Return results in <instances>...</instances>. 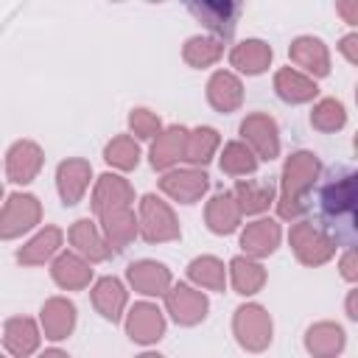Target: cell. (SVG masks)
<instances>
[{
	"instance_id": "obj_1",
	"label": "cell",
	"mask_w": 358,
	"mask_h": 358,
	"mask_svg": "<svg viewBox=\"0 0 358 358\" xmlns=\"http://www.w3.org/2000/svg\"><path fill=\"white\" fill-rule=\"evenodd\" d=\"M322 173V162L313 151H294L280 176V196H277V213L280 218H296L305 210L308 193L316 185Z\"/></svg>"
},
{
	"instance_id": "obj_2",
	"label": "cell",
	"mask_w": 358,
	"mask_h": 358,
	"mask_svg": "<svg viewBox=\"0 0 358 358\" xmlns=\"http://www.w3.org/2000/svg\"><path fill=\"white\" fill-rule=\"evenodd\" d=\"M137 218H140V238L145 243H168V241H179L182 235L173 207L157 193H145L140 199Z\"/></svg>"
},
{
	"instance_id": "obj_3",
	"label": "cell",
	"mask_w": 358,
	"mask_h": 358,
	"mask_svg": "<svg viewBox=\"0 0 358 358\" xmlns=\"http://www.w3.org/2000/svg\"><path fill=\"white\" fill-rule=\"evenodd\" d=\"M232 336L246 352H263L271 344V336H274L271 313L257 302H246V305L235 308V313H232Z\"/></svg>"
},
{
	"instance_id": "obj_4",
	"label": "cell",
	"mask_w": 358,
	"mask_h": 358,
	"mask_svg": "<svg viewBox=\"0 0 358 358\" xmlns=\"http://www.w3.org/2000/svg\"><path fill=\"white\" fill-rule=\"evenodd\" d=\"M288 243H291V252L294 257L302 263V266H324L327 260H333L336 255V238L327 235L324 229L313 227L310 221H296L288 232Z\"/></svg>"
},
{
	"instance_id": "obj_5",
	"label": "cell",
	"mask_w": 358,
	"mask_h": 358,
	"mask_svg": "<svg viewBox=\"0 0 358 358\" xmlns=\"http://www.w3.org/2000/svg\"><path fill=\"white\" fill-rule=\"evenodd\" d=\"M39 221H42V204L34 193H8L0 210V238L14 241L31 232Z\"/></svg>"
},
{
	"instance_id": "obj_6",
	"label": "cell",
	"mask_w": 358,
	"mask_h": 358,
	"mask_svg": "<svg viewBox=\"0 0 358 358\" xmlns=\"http://www.w3.org/2000/svg\"><path fill=\"white\" fill-rule=\"evenodd\" d=\"M322 210L333 221H347L358 232V173H347L322 190Z\"/></svg>"
},
{
	"instance_id": "obj_7",
	"label": "cell",
	"mask_w": 358,
	"mask_h": 358,
	"mask_svg": "<svg viewBox=\"0 0 358 358\" xmlns=\"http://www.w3.org/2000/svg\"><path fill=\"white\" fill-rule=\"evenodd\" d=\"M162 299H165V313L179 327H196L199 322H204V316L210 310L207 294L187 285V282H173V288Z\"/></svg>"
},
{
	"instance_id": "obj_8",
	"label": "cell",
	"mask_w": 358,
	"mask_h": 358,
	"mask_svg": "<svg viewBox=\"0 0 358 358\" xmlns=\"http://www.w3.org/2000/svg\"><path fill=\"white\" fill-rule=\"evenodd\" d=\"M241 140L257 154V159H277L280 157V126L266 112H252L241 120Z\"/></svg>"
},
{
	"instance_id": "obj_9",
	"label": "cell",
	"mask_w": 358,
	"mask_h": 358,
	"mask_svg": "<svg viewBox=\"0 0 358 358\" xmlns=\"http://www.w3.org/2000/svg\"><path fill=\"white\" fill-rule=\"evenodd\" d=\"M159 190L179 201V204H196L207 190H210V176L201 168H173L168 173H162L159 179Z\"/></svg>"
},
{
	"instance_id": "obj_10",
	"label": "cell",
	"mask_w": 358,
	"mask_h": 358,
	"mask_svg": "<svg viewBox=\"0 0 358 358\" xmlns=\"http://www.w3.org/2000/svg\"><path fill=\"white\" fill-rule=\"evenodd\" d=\"M126 336L134 344H157L165 336V313L154 302H134L126 310Z\"/></svg>"
},
{
	"instance_id": "obj_11",
	"label": "cell",
	"mask_w": 358,
	"mask_h": 358,
	"mask_svg": "<svg viewBox=\"0 0 358 358\" xmlns=\"http://www.w3.org/2000/svg\"><path fill=\"white\" fill-rule=\"evenodd\" d=\"M126 280H129V285H131L137 294H143V296H165V294L173 288V274H171V268H168L165 263L148 260V257L129 263Z\"/></svg>"
},
{
	"instance_id": "obj_12",
	"label": "cell",
	"mask_w": 358,
	"mask_h": 358,
	"mask_svg": "<svg viewBox=\"0 0 358 358\" xmlns=\"http://www.w3.org/2000/svg\"><path fill=\"white\" fill-rule=\"evenodd\" d=\"M45 154L34 140H17L6 151V179L11 185H31L42 171Z\"/></svg>"
},
{
	"instance_id": "obj_13",
	"label": "cell",
	"mask_w": 358,
	"mask_h": 358,
	"mask_svg": "<svg viewBox=\"0 0 358 358\" xmlns=\"http://www.w3.org/2000/svg\"><path fill=\"white\" fill-rule=\"evenodd\" d=\"M131 201H134V187L120 173H101L95 179V187H92V213L98 218L106 215V213H112V210L131 207Z\"/></svg>"
},
{
	"instance_id": "obj_14",
	"label": "cell",
	"mask_w": 358,
	"mask_h": 358,
	"mask_svg": "<svg viewBox=\"0 0 358 358\" xmlns=\"http://www.w3.org/2000/svg\"><path fill=\"white\" fill-rule=\"evenodd\" d=\"M42 324H36L31 316H11L3 324V347L11 358H28L42 344Z\"/></svg>"
},
{
	"instance_id": "obj_15",
	"label": "cell",
	"mask_w": 358,
	"mask_h": 358,
	"mask_svg": "<svg viewBox=\"0 0 358 358\" xmlns=\"http://www.w3.org/2000/svg\"><path fill=\"white\" fill-rule=\"evenodd\" d=\"M90 179H92V165L81 157H70L64 162H59L56 168V190L62 196V204L64 207H73L84 199L87 187H90Z\"/></svg>"
},
{
	"instance_id": "obj_16",
	"label": "cell",
	"mask_w": 358,
	"mask_h": 358,
	"mask_svg": "<svg viewBox=\"0 0 358 358\" xmlns=\"http://www.w3.org/2000/svg\"><path fill=\"white\" fill-rule=\"evenodd\" d=\"M288 56L310 78L330 76V50L319 36H296L288 48Z\"/></svg>"
},
{
	"instance_id": "obj_17",
	"label": "cell",
	"mask_w": 358,
	"mask_h": 358,
	"mask_svg": "<svg viewBox=\"0 0 358 358\" xmlns=\"http://www.w3.org/2000/svg\"><path fill=\"white\" fill-rule=\"evenodd\" d=\"M187 129L185 126H168L162 129V134L151 143V151H148V159H151V168L154 171H173L179 162H185V148H187Z\"/></svg>"
},
{
	"instance_id": "obj_18",
	"label": "cell",
	"mask_w": 358,
	"mask_h": 358,
	"mask_svg": "<svg viewBox=\"0 0 358 358\" xmlns=\"http://www.w3.org/2000/svg\"><path fill=\"white\" fill-rule=\"evenodd\" d=\"M280 241H282V229L274 218H257V221L246 224L241 232V249L252 260H263V257L274 255Z\"/></svg>"
},
{
	"instance_id": "obj_19",
	"label": "cell",
	"mask_w": 358,
	"mask_h": 358,
	"mask_svg": "<svg viewBox=\"0 0 358 358\" xmlns=\"http://www.w3.org/2000/svg\"><path fill=\"white\" fill-rule=\"evenodd\" d=\"M67 241H70L73 252H78V255H81L84 260H90V263H103V260H109V255H112V249H109V243H106L101 227H98L95 221H90V218L73 221V227L67 229Z\"/></svg>"
},
{
	"instance_id": "obj_20",
	"label": "cell",
	"mask_w": 358,
	"mask_h": 358,
	"mask_svg": "<svg viewBox=\"0 0 358 358\" xmlns=\"http://www.w3.org/2000/svg\"><path fill=\"white\" fill-rule=\"evenodd\" d=\"M76 319H78L76 305L67 296H50L39 308V324H42L45 338H50V341L67 338L76 330Z\"/></svg>"
},
{
	"instance_id": "obj_21",
	"label": "cell",
	"mask_w": 358,
	"mask_h": 358,
	"mask_svg": "<svg viewBox=\"0 0 358 358\" xmlns=\"http://www.w3.org/2000/svg\"><path fill=\"white\" fill-rule=\"evenodd\" d=\"M241 218H243V213H241V204L232 190L215 193L204 207V224L213 235H232L241 227Z\"/></svg>"
},
{
	"instance_id": "obj_22",
	"label": "cell",
	"mask_w": 358,
	"mask_h": 358,
	"mask_svg": "<svg viewBox=\"0 0 358 358\" xmlns=\"http://www.w3.org/2000/svg\"><path fill=\"white\" fill-rule=\"evenodd\" d=\"M62 243H64V232L59 229V227H53V224H48V227H42L31 241H25L20 249H17V260L22 263V266H45L48 260L53 263L62 252Z\"/></svg>"
},
{
	"instance_id": "obj_23",
	"label": "cell",
	"mask_w": 358,
	"mask_h": 358,
	"mask_svg": "<svg viewBox=\"0 0 358 358\" xmlns=\"http://www.w3.org/2000/svg\"><path fill=\"white\" fill-rule=\"evenodd\" d=\"M207 101L221 115L238 112L243 103V81L232 70H215L207 81Z\"/></svg>"
},
{
	"instance_id": "obj_24",
	"label": "cell",
	"mask_w": 358,
	"mask_h": 358,
	"mask_svg": "<svg viewBox=\"0 0 358 358\" xmlns=\"http://www.w3.org/2000/svg\"><path fill=\"white\" fill-rule=\"evenodd\" d=\"M50 277L62 291H84L92 282V263L78 252H62L50 263Z\"/></svg>"
},
{
	"instance_id": "obj_25",
	"label": "cell",
	"mask_w": 358,
	"mask_h": 358,
	"mask_svg": "<svg viewBox=\"0 0 358 358\" xmlns=\"http://www.w3.org/2000/svg\"><path fill=\"white\" fill-rule=\"evenodd\" d=\"M347 347V333L336 322H313L305 330V350L313 358H338Z\"/></svg>"
},
{
	"instance_id": "obj_26",
	"label": "cell",
	"mask_w": 358,
	"mask_h": 358,
	"mask_svg": "<svg viewBox=\"0 0 358 358\" xmlns=\"http://www.w3.org/2000/svg\"><path fill=\"white\" fill-rule=\"evenodd\" d=\"M274 92H277L280 101L296 106V103H310L319 95V87H316V78L305 76L302 70H296V67H280L274 73Z\"/></svg>"
},
{
	"instance_id": "obj_27",
	"label": "cell",
	"mask_w": 358,
	"mask_h": 358,
	"mask_svg": "<svg viewBox=\"0 0 358 358\" xmlns=\"http://www.w3.org/2000/svg\"><path fill=\"white\" fill-rule=\"evenodd\" d=\"M98 227L109 243L112 252H123L137 235H140V218L134 215L131 207H123V210H112L106 215L98 218Z\"/></svg>"
},
{
	"instance_id": "obj_28",
	"label": "cell",
	"mask_w": 358,
	"mask_h": 358,
	"mask_svg": "<svg viewBox=\"0 0 358 358\" xmlns=\"http://www.w3.org/2000/svg\"><path fill=\"white\" fill-rule=\"evenodd\" d=\"M92 305L106 322H120L129 308V291L117 277H101L92 285Z\"/></svg>"
},
{
	"instance_id": "obj_29",
	"label": "cell",
	"mask_w": 358,
	"mask_h": 358,
	"mask_svg": "<svg viewBox=\"0 0 358 358\" xmlns=\"http://www.w3.org/2000/svg\"><path fill=\"white\" fill-rule=\"evenodd\" d=\"M271 56H274V50H271L268 42H263V39H243V42L232 45L229 64L238 73H243V76H260V73L268 70Z\"/></svg>"
},
{
	"instance_id": "obj_30",
	"label": "cell",
	"mask_w": 358,
	"mask_h": 358,
	"mask_svg": "<svg viewBox=\"0 0 358 358\" xmlns=\"http://www.w3.org/2000/svg\"><path fill=\"white\" fill-rule=\"evenodd\" d=\"M190 14H196L218 39H227L235 31L241 6L238 3H190Z\"/></svg>"
},
{
	"instance_id": "obj_31",
	"label": "cell",
	"mask_w": 358,
	"mask_h": 358,
	"mask_svg": "<svg viewBox=\"0 0 358 358\" xmlns=\"http://www.w3.org/2000/svg\"><path fill=\"white\" fill-rule=\"evenodd\" d=\"M187 277L196 288L224 291L229 280V266H224V260H218L215 255H199L187 263Z\"/></svg>"
},
{
	"instance_id": "obj_32",
	"label": "cell",
	"mask_w": 358,
	"mask_h": 358,
	"mask_svg": "<svg viewBox=\"0 0 358 358\" xmlns=\"http://www.w3.org/2000/svg\"><path fill=\"white\" fill-rule=\"evenodd\" d=\"M229 282H232L235 294L252 296V294L263 291V285H266V268L260 266V260H252L246 255H238V257L229 260Z\"/></svg>"
},
{
	"instance_id": "obj_33",
	"label": "cell",
	"mask_w": 358,
	"mask_h": 358,
	"mask_svg": "<svg viewBox=\"0 0 358 358\" xmlns=\"http://www.w3.org/2000/svg\"><path fill=\"white\" fill-rule=\"evenodd\" d=\"M232 193H235L243 215H260L274 201V187L268 182H257V179H238Z\"/></svg>"
},
{
	"instance_id": "obj_34",
	"label": "cell",
	"mask_w": 358,
	"mask_h": 358,
	"mask_svg": "<svg viewBox=\"0 0 358 358\" xmlns=\"http://www.w3.org/2000/svg\"><path fill=\"white\" fill-rule=\"evenodd\" d=\"M221 145V137L213 126H196L190 134H187V148H185V162L190 168H204L215 151Z\"/></svg>"
},
{
	"instance_id": "obj_35",
	"label": "cell",
	"mask_w": 358,
	"mask_h": 358,
	"mask_svg": "<svg viewBox=\"0 0 358 358\" xmlns=\"http://www.w3.org/2000/svg\"><path fill=\"white\" fill-rule=\"evenodd\" d=\"M218 165H221V171L229 173V176H252V173L257 171L260 159H257V154H255L243 140H229V143H224V148H221Z\"/></svg>"
},
{
	"instance_id": "obj_36",
	"label": "cell",
	"mask_w": 358,
	"mask_h": 358,
	"mask_svg": "<svg viewBox=\"0 0 358 358\" xmlns=\"http://www.w3.org/2000/svg\"><path fill=\"white\" fill-rule=\"evenodd\" d=\"M221 56H224V39H218V36H201V34H196L182 48V59L190 67H196V70L213 67Z\"/></svg>"
},
{
	"instance_id": "obj_37",
	"label": "cell",
	"mask_w": 358,
	"mask_h": 358,
	"mask_svg": "<svg viewBox=\"0 0 358 358\" xmlns=\"http://www.w3.org/2000/svg\"><path fill=\"white\" fill-rule=\"evenodd\" d=\"M310 126L316 131H324V134H333V131H341L347 126V109L341 101L336 98H322L313 103L310 109Z\"/></svg>"
},
{
	"instance_id": "obj_38",
	"label": "cell",
	"mask_w": 358,
	"mask_h": 358,
	"mask_svg": "<svg viewBox=\"0 0 358 358\" xmlns=\"http://www.w3.org/2000/svg\"><path fill=\"white\" fill-rule=\"evenodd\" d=\"M103 159L115 171H131L140 162V145L131 134H117L103 145Z\"/></svg>"
},
{
	"instance_id": "obj_39",
	"label": "cell",
	"mask_w": 358,
	"mask_h": 358,
	"mask_svg": "<svg viewBox=\"0 0 358 358\" xmlns=\"http://www.w3.org/2000/svg\"><path fill=\"white\" fill-rule=\"evenodd\" d=\"M129 129L137 140H151L154 143L162 134V120H159L157 112H151L145 106H137V109L129 112Z\"/></svg>"
},
{
	"instance_id": "obj_40",
	"label": "cell",
	"mask_w": 358,
	"mask_h": 358,
	"mask_svg": "<svg viewBox=\"0 0 358 358\" xmlns=\"http://www.w3.org/2000/svg\"><path fill=\"white\" fill-rule=\"evenodd\" d=\"M338 274H341L347 282H358V243L350 246V249L338 257Z\"/></svg>"
},
{
	"instance_id": "obj_41",
	"label": "cell",
	"mask_w": 358,
	"mask_h": 358,
	"mask_svg": "<svg viewBox=\"0 0 358 358\" xmlns=\"http://www.w3.org/2000/svg\"><path fill=\"white\" fill-rule=\"evenodd\" d=\"M338 53L350 64H358V31H352V34H347V36L338 39Z\"/></svg>"
},
{
	"instance_id": "obj_42",
	"label": "cell",
	"mask_w": 358,
	"mask_h": 358,
	"mask_svg": "<svg viewBox=\"0 0 358 358\" xmlns=\"http://www.w3.org/2000/svg\"><path fill=\"white\" fill-rule=\"evenodd\" d=\"M336 14L347 25H355L358 28V0H341V3H336Z\"/></svg>"
},
{
	"instance_id": "obj_43",
	"label": "cell",
	"mask_w": 358,
	"mask_h": 358,
	"mask_svg": "<svg viewBox=\"0 0 358 358\" xmlns=\"http://www.w3.org/2000/svg\"><path fill=\"white\" fill-rule=\"evenodd\" d=\"M344 310H347V316H350L352 322H358V288H352V291L347 294V299H344Z\"/></svg>"
},
{
	"instance_id": "obj_44",
	"label": "cell",
	"mask_w": 358,
	"mask_h": 358,
	"mask_svg": "<svg viewBox=\"0 0 358 358\" xmlns=\"http://www.w3.org/2000/svg\"><path fill=\"white\" fill-rule=\"evenodd\" d=\"M36 358H70L64 350H59V347H50V350H45V352H39Z\"/></svg>"
},
{
	"instance_id": "obj_45",
	"label": "cell",
	"mask_w": 358,
	"mask_h": 358,
	"mask_svg": "<svg viewBox=\"0 0 358 358\" xmlns=\"http://www.w3.org/2000/svg\"><path fill=\"white\" fill-rule=\"evenodd\" d=\"M134 358H165V355H159V352H140V355H134Z\"/></svg>"
},
{
	"instance_id": "obj_46",
	"label": "cell",
	"mask_w": 358,
	"mask_h": 358,
	"mask_svg": "<svg viewBox=\"0 0 358 358\" xmlns=\"http://www.w3.org/2000/svg\"><path fill=\"white\" fill-rule=\"evenodd\" d=\"M352 148H355V154H358V131H355V140H352Z\"/></svg>"
},
{
	"instance_id": "obj_47",
	"label": "cell",
	"mask_w": 358,
	"mask_h": 358,
	"mask_svg": "<svg viewBox=\"0 0 358 358\" xmlns=\"http://www.w3.org/2000/svg\"><path fill=\"white\" fill-rule=\"evenodd\" d=\"M355 103H358V87H355Z\"/></svg>"
}]
</instances>
